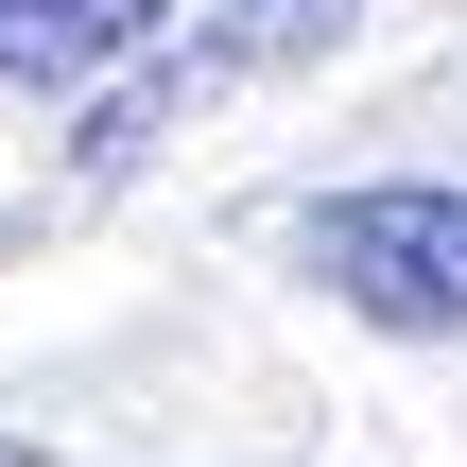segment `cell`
Returning a JSON list of instances; mask_svg holds the SVG:
<instances>
[{
  "label": "cell",
  "instance_id": "cell-2",
  "mask_svg": "<svg viewBox=\"0 0 467 467\" xmlns=\"http://www.w3.org/2000/svg\"><path fill=\"white\" fill-rule=\"evenodd\" d=\"M347 17H364V0H225V17H208V35H173V52H156L139 87H104L87 156H139V139H156L173 104H208V87H260V69H295V52H329Z\"/></svg>",
  "mask_w": 467,
  "mask_h": 467
},
{
  "label": "cell",
  "instance_id": "cell-3",
  "mask_svg": "<svg viewBox=\"0 0 467 467\" xmlns=\"http://www.w3.org/2000/svg\"><path fill=\"white\" fill-rule=\"evenodd\" d=\"M173 35V0H0V87H104L121 52H156Z\"/></svg>",
  "mask_w": 467,
  "mask_h": 467
},
{
  "label": "cell",
  "instance_id": "cell-1",
  "mask_svg": "<svg viewBox=\"0 0 467 467\" xmlns=\"http://www.w3.org/2000/svg\"><path fill=\"white\" fill-rule=\"evenodd\" d=\"M295 260L329 277V312H364L399 347H451L467 329V173H399V191L295 208Z\"/></svg>",
  "mask_w": 467,
  "mask_h": 467
}]
</instances>
